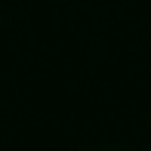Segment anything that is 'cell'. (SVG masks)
Masks as SVG:
<instances>
[{"label": "cell", "mask_w": 151, "mask_h": 151, "mask_svg": "<svg viewBox=\"0 0 151 151\" xmlns=\"http://www.w3.org/2000/svg\"><path fill=\"white\" fill-rule=\"evenodd\" d=\"M102 151H127V148H102Z\"/></svg>", "instance_id": "cell-1"}]
</instances>
